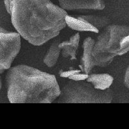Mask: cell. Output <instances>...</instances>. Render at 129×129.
<instances>
[{"mask_svg": "<svg viewBox=\"0 0 129 129\" xmlns=\"http://www.w3.org/2000/svg\"><path fill=\"white\" fill-rule=\"evenodd\" d=\"M80 36L78 33L71 36L69 40L60 43L61 54L63 57H70L71 60L76 59L77 50L79 47Z\"/></svg>", "mask_w": 129, "mask_h": 129, "instance_id": "9c48e42d", "label": "cell"}, {"mask_svg": "<svg viewBox=\"0 0 129 129\" xmlns=\"http://www.w3.org/2000/svg\"><path fill=\"white\" fill-rule=\"evenodd\" d=\"M6 83L12 103H51L61 94L55 76L25 64L10 68Z\"/></svg>", "mask_w": 129, "mask_h": 129, "instance_id": "7a4b0ae2", "label": "cell"}, {"mask_svg": "<svg viewBox=\"0 0 129 129\" xmlns=\"http://www.w3.org/2000/svg\"><path fill=\"white\" fill-rule=\"evenodd\" d=\"M59 5L65 10H103V0H58Z\"/></svg>", "mask_w": 129, "mask_h": 129, "instance_id": "52a82bcc", "label": "cell"}, {"mask_svg": "<svg viewBox=\"0 0 129 129\" xmlns=\"http://www.w3.org/2000/svg\"><path fill=\"white\" fill-rule=\"evenodd\" d=\"M14 0H4V4L7 11L9 14L11 15L12 12V9L14 6Z\"/></svg>", "mask_w": 129, "mask_h": 129, "instance_id": "7c38bea8", "label": "cell"}, {"mask_svg": "<svg viewBox=\"0 0 129 129\" xmlns=\"http://www.w3.org/2000/svg\"><path fill=\"white\" fill-rule=\"evenodd\" d=\"M67 15L50 0H14L11 20L23 38L40 46L59 34Z\"/></svg>", "mask_w": 129, "mask_h": 129, "instance_id": "6da1fadb", "label": "cell"}, {"mask_svg": "<svg viewBox=\"0 0 129 129\" xmlns=\"http://www.w3.org/2000/svg\"><path fill=\"white\" fill-rule=\"evenodd\" d=\"M88 81L92 83L99 89L107 90L110 88L114 78L108 74H92L85 78Z\"/></svg>", "mask_w": 129, "mask_h": 129, "instance_id": "30bf717a", "label": "cell"}, {"mask_svg": "<svg viewBox=\"0 0 129 129\" xmlns=\"http://www.w3.org/2000/svg\"><path fill=\"white\" fill-rule=\"evenodd\" d=\"M94 43L95 40L91 37L86 38L83 43V55L81 59L80 67L85 74H90L95 67L92 55Z\"/></svg>", "mask_w": 129, "mask_h": 129, "instance_id": "ba28073f", "label": "cell"}, {"mask_svg": "<svg viewBox=\"0 0 129 129\" xmlns=\"http://www.w3.org/2000/svg\"><path fill=\"white\" fill-rule=\"evenodd\" d=\"M129 52V25H109L95 40L93 59L95 66L106 67L116 56Z\"/></svg>", "mask_w": 129, "mask_h": 129, "instance_id": "3957f363", "label": "cell"}, {"mask_svg": "<svg viewBox=\"0 0 129 129\" xmlns=\"http://www.w3.org/2000/svg\"><path fill=\"white\" fill-rule=\"evenodd\" d=\"M124 83H125V85L126 86V87H127L129 89V65L128 66L125 74V76H124Z\"/></svg>", "mask_w": 129, "mask_h": 129, "instance_id": "4fadbf2b", "label": "cell"}, {"mask_svg": "<svg viewBox=\"0 0 129 129\" xmlns=\"http://www.w3.org/2000/svg\"><path fill=\"white\" fill-rule=\"evenodd\" d=\"M60 43V38L55 40L46 53L43 58V63L48 67L51 68L54 67L58 61L59 55L61 54V49L59 48Z\"/></svg>", "mask_w": 129, "mask_h": 129, "instance_id": "8fae6325", "label": "cell"}, {"mask_svg": "<svg viewBox=\"0 0 129 129\" xmlns=\"http://www.w3.org/2000/svg\"><path fill=\"white\" fill-rule=\"evenodd\" d=\"M67 25L72 30L99 34L101 30L110 25L108 17L96 15H81L66 17Z\"/></svg>", "mask_w": 129, "mask_h": 129, "instance_id": "8992f818", "label": "cell"}, {"mask_svg": "<svg viewBox=\"0 0 129 129\" xmlns=\"http://www.w3.org/2000/svg\"><path fill=\"white\" fill-rule=\"evenodd\" d=\"M113 100L110 88L101 90L86 79L68 81L61 90L57 103H110Z\"/></svg>", "mask_w": 129, "mask_h": 129, "instance_id": "277c9868", "label": "cell"}, {"mask_svg": "<svg viewBox=\"0 0 129 129\" xmlns=\"http://www.w3.org/2000/svg\"><path fill=\"white\" fill-rule=\"evenodd\" d=\"M21 49V35L18 32L0 31V71L1 73L10 68Z\"/></svg>", "mask_w": 129, "mask_h": 129, "instance_id": "5b68a950", "label": "cell"}]
</instances>
